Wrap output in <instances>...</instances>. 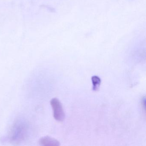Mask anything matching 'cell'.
Returning <instances> with one entry per match:
<instances>
[{"label":"cell","instance_id":"obj_1","mask_svg":"<svg viewBox=\"0 0 146 146\" xmlns=\"http://www.w3.org/2000/svg\"><path fill=\"white\" fill-rule=\"evenodd\" d=\"M50 103L52 108L54 119L60 122L64 121L65 115L61 102L57 98H53L51 100Z\"/></svg>","mask_w":146,"mask_h":146},{"label":"cell","instance_id":"obj_2","mask_svg":"<svg viewBox=\"0 0 146 146\" xmlns=\"http://www.w3.org/2000/svg\"><path fill=\"white\" fill-rule=\"evenodd\" d=\"M39 143L41 146H58L60 145L58 141L48 136L41 137L39 141Z\"/></svg>","mask_w":146,"mask_h":146},{"label":"cell","instance_id":"obj_3","mask_svg":"<svg viewBox=\"0 0 146 146\" xmlns=\"http://www.w3.org/2000/svg\"><path fill=\"white\" fill-rule=\"evenodd\" d=\"M93 90L94 91L98 90L101 84V79L97 76H93L92 77Z\"/></svg>","mask_w":146,"mask_h":146}]
</instances>
